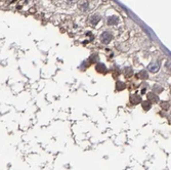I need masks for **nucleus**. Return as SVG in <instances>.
Listing matches in <instances>:
<instances>
[{
  "instance_id": "nucleus-14",
  "label": "nucleus",
  "mask_w": 171,
  "mask_h": 170,
  "mask_svg": "<svg viewBox=\"0 0 171 170\" xmlns=\"http://www.w3.org/2000/svg\"><path fill=\"white\" fill-rule=\"evenodd\" d=\"M80 7H81L83 10L87 9V8H88V3H87V2H83V4L80 5Z\"/></svg>"
},
{
  "instance_id": "nucleus-1",
  "label": "nucleus",
  "mask_w": 171,
  "mask_h": 170,
  "mask_svg": "<svg viewBox=\"0 0 171 170\" xmlns=\"http://www.w3.org/2000/svg\"><path fill=\"white\" fill-rule=\"evenodd\" d=\"M112 39H113V35L110 32H108V31L103 32L101 35V43H103V44H109Z\"/></svg>"
},
{
  "instance_id": "nucleus-7",
  "label": "nucleus",
  "mask_w": 171,
  "mask_h": 170,
  "mask_svg": "<svg viewBox=\"0 0 171 170\" xmlns=\"http://www.w3.org/2000/svg\"><path fill=\"white\" fill-rule=\"evenodd\" d=\"M135 78H136V79H143V80L148 79L149 74H148V72H147V71L143 70V71H141V72L138 73V74L135 75Z\"/></svg>"
},
{
  "instance_id": "nucleus-13",
  "label": "nucleus",
  "mask_w": 171,
  "mask_h": 170,
  "mask_svg": "<svg viewBox=\"0 0 171 170\" xmlns=\"http://www.w3.org/2000/svg\"><path fill=\"white\" fill-rule=\"evenodd\" d=\"M162 90H163V88L160 87V86H158V84H156V85L153 87V92L154 93H160Z\"/></svg>"
},
{
  "instance_id": "nucleus-12",
  "label": "nucleus",
  "mask_w": 171,
  "mask_h": 170,
  "mask_svg": "<svg viewBox=\"0 0 171 170\" xmlns=\"http://www.w3.org/2000/svg\"><path fill=\"white\" fill-rule=\"evenodd\" d=\"M161 108L164 111H168L169 108H170V104L168 102H163V103H161Z\"/></svg>"
},
{
  "instance_id": "nucleus-10",
  "label": "nucleus",
  "mask_w": 171,
  "mask_h": 170,
  "mask_svg": "<svg viewBox=\"0 0 171 170\" xmlns=\"http://www.w3.org/2000/svg\"><path fill=\"white\" fill-rule=\"evenodd\" d=\"M141 106H143V109L145 111H149L152 108V103H150L149 100H143L141 102Z\"/></svg>"
},
{
  "instance_id": "nucleus-3",
  "label": "nucleus",
  "mask_w": 171,
  "mask_h": 170,
  "mask_svg": "<svg viewBox=\"0 0 171 170\" xmlns=\"http://www.w3.org/2000/svg\"><path fill=\"white\" fill-rule=\"evenodd\" d=\"M147 98H148V100L150 102V103H153V104L159 103V98H158L157 94L154 93L153 91L152 92H149L148 94H147Z\"/></svg>"
},
{
  "instance_id": "nucleus-11",
  "label": "nucleus",
  "mask_w": 171,
  "mask_h": 170,
  "mask_svg": "<svg viewBox=\"0 0 171 170\" xmlns=\"http://www.w3.org/2000/svg\"><path fill=\"white\" fill-rule=\"evenodd\" d=\"M133 75V71L131 68H125L124 69V76L126 78H130Z\"/></svg>"
},
{
  "instance_id": "nucleus-5",
  "label": "nucleus",
  "mask_w": 171,
  "mask_h": 170,
  "mask_svg": "<svg viewBox=\"0 0 171 170\" xmlns=\"http://www.w3.org/2000/svg\"><path fill=\"white\" fill-rule=\"evenodd\" d=\"M118 23H119V18L116 16H112L108 19V25L110 26H115Z\"/></svg>"
},
{
  "instance_id": "nucleus-8",
  "label": "nucleus",
  "mask_w": 171,
  "mask_h": 170,
  "mask_svg": "<svg viewBox=\"0 0 171 170\" xmlns=\"http://www.w3.org/2000/svg\"><path fill=\"white\" fill-rule=\"evenodd\" d=\"M126 88V84L122 81H117L116 82V90L117 91H122Z\"/></svg>"
},
{
  "instance_id": "nucleus-9",
  "label": "nucleus",
  "mask_w": 171,
  "mask_h": 170,
  "mask_svg": "<svg viewBox=\"0 0 171 170\" xmlns=\"http://www.w3.org/2000/svg\"><path fill=\"white\" fill-rule=\"evenodd\" d=\"M99 20H101V16L96 14V16H92L91 18L89 19V22H90V24H91L92 26H95L96 24L99 22Z\"/></svg>"
},
{
  "instance_id": "nucleus-15",
  "label": "nucleus",
  "mask_w": 171,
  "mask_h": 170,
  "mask_svg": "<svg viewBox=\"0 0 171 170\" xmlns=\"http://www.w3.org/2000/svg\"><path fill=\"white\" fill-rule=\"evenodd\" d=\"M69 1H73V0H69Z\"/></svg>"
},
{
  "instance_id": "nucleus-6",
  "label": "nucleus",
  "mask_w": 171,
  "mask_h": 170,
  "mask_svg": "<svg viewBox=\"0 0 171 170\" xmlns=\"http://www.w3.org/2000/svg\"><path fill=\"white\" fill-rule=\"evenodd\" d=\"M148 69H149V71H150V72H152V73L158 72V71H159V69H160L159 63H153V64H151V65L149 66Z\"/></svg>"
},
{
  "instance_id": "nucleus-4",
  "label": "nucleus",
  "mask_w": 171,
  "mask_h": 170,
  "mask_svg": "<svg viewBox=\"0 0 171 170\" xmlns=\"http://www.w3.org/2000/svg\"><path fill=\"white\" fill-rule=\"evenodd\" d=\"M95 71L97 73H99V74H103L105 75L107 73H108V70H107V67H105L103 64L101 63H99L97 65L95 66Z\"/></svg>"
},
{
  "instance_id": "nucleus-2",
  "label": "nucleus",
  "mask_w": 171,
  "mask_h": 170,
  "mask_svg": "<svg viewBox=\"0 0 171 170\" xmlns=\"http://www.w3.org/2000/svg\"><path fill=\"white\" fill-rule=\"evenodd\" d=\"M129 102L131 103V105H138L143 102L141 100V96L137 93H133V94H130V98H129Z\"/></svg>"
}]
</instances>
